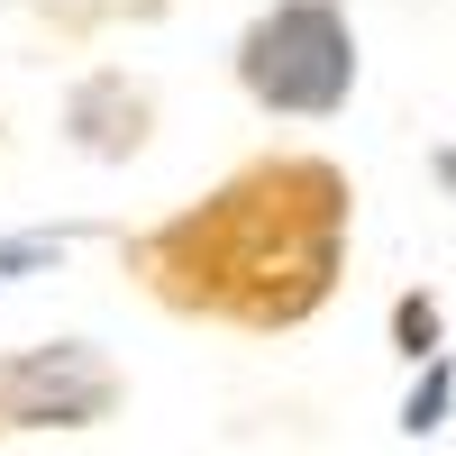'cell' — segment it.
I'll return each instance as SVG.
<instances>
[{
  "instance_id": "obj_2",
  "label": "cell",
  "mask_w": 456,
  "mask_h": 456,
  "mask_svg": "<svg viewBox=\"0 0 456 456\" xmlns=\"http://www.w3.org/2000/svg\"><path fill=\"white\" fill-rule=\"evenodd\" d=\"M247 92L274 101V110H301V119H320V110L347 101L356 83V46H347V19L329 10V0H283L274 19L247 28Z\"/></svg>"
},
{
  "instance_id": "obj_3",
  "label": "cell",
  "mask_w": 456,
  "mask_h": 456,
  "mask_svg": "<svg viewBox=\"0 0 456 456\" xmlns=\"http://www.w3.org/2000/svg\"><path fill=\"white\" fill-rule=\"evenodd\" d=\"M110 402H119V374L83 338H55V347H28L0 365V411L19 429H92Z\"/></svg>"
},
{
  "instance_id": "obj_1",
  "label": "cell",
  "mask_w": 456,
  "mask_h": 456,
  "mask_svg": "<svg viewBox=\"0 0 456 456\" xmlns=\"http://www.w3.org/2000/svg\"><path fill=\"white\" fill-rule=\"evenodd\" d=\"M338 219H347V192L320 165H283L256 174L238 192H219L210 219H183L165 238V283L192 311H228L247 329H283L301 311H320V292L338 274Z\"/></svg>"
}]
</instances>
